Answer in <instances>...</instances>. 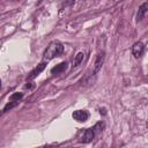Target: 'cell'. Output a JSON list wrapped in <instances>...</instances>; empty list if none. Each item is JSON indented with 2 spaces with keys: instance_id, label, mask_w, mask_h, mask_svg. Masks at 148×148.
Listing matches in <instances>:
<instances>
[{
  "instance_id": "6",
  "label": "cell",
  "mask_w": 148,
  "mask_h": 148,
  "mask_svg": "<svg viewBox=\"0 0 148 148\" xmlns=\"http://www.w3.org/2000/svg\"><path fill=\"white\" fill-rule=\"evenodd\" d=\"M103 62H104V52L102 51V52H99V53L97 54V57H96L95 67H94V73H97V72L101 69V67H102Z\"/></svg>"
},
{
  "instance_id": "1",
  "label": "cell",
  "mask_w": 148,
  "mask_h": 148,
  "mask_svg": "<svg viewBox=\"0 0 148 148\" xmlns=\"http://www.w3.org/2000/svg\"><path fill=\"white\" fill-rule=\"evenodd\" d=\"M62 52H64V45L58 40H53L49 44V46L44 52V60H51L60 56Z\"/></svg>"
},
{
  "instance_id": "3",
  "label": "cell",
  "mask_w": 148,
  "mask_h": 148,
  "mask_svg": "<svg viewBox=\"0 0 148 148\" xmlns=\"http://www.w3.org/2000/svg\"><path fill=\"white\" fill-rule=\"evenodd\" d=\"M89 117V113L86 111V110H76L74 111L73 113V118L76 120V121H86Z\"/></svg>"
},
{
  "instance_id": "10",
  "label": "cell",
  "mask_w": 148,
  "mask_h": 148,
  "mask_svg": "<svg viewBox=\"0 0 148 148\" xmlns=\"http://www.w3.org/2000/svg\"><path fill=\"white\" fill-rule=\"evenodd\" d=\"M18 103H20L18 101H10L9 103H7V104H6V106H5V109H3V111H8V110H10V109L15 108Z\"/></svg>"
},
{
  "instance_id": "5",
  "label": "cell",
  "mask_w": 148,
  "mask_h": 148,
  "mask_svg": "<svg viewBox=\"0 0 148 148\" xmlns=\"http://www.w3.org/2000/svg\"><path fill=\"white\" fill-rule=\"evenodd\" d=\"M45 66H46V62L45 61H43V62H40L39 65H37V67L30 73V75H28V80H32V79H35L40 72H43L44 71V68H45Z\"/></svg>"
},
{
  "instance_id": "4",
  "label": "cell",
  "mask_w": 148,
  "mask_h": 148,
  "mask_svg": "<svg viewBox=\"0 0 148 148\" xmlns=\"http://www.w3.org/2000/svg\"><path fill=\"white\" fill-rule=\"evenodd\" d=\"M95 135H96V134H95L92 127H91V128H88V130H86L84 133L82 134V136H81V142H83V143H88V142L92 141V139L95 138Z\"/></svg>"
},
{
  "instance_id": "13",
  "label": "cell",
  "mask_w": 148,
  "mask_h": 148,
  "mask_svg": "<svg viewBox=\"0 0 148 148\" xmlns=\"http://www.w3.org/2000/svg\"><path fill=\"white\" fill-rule=\"evenodd\" d=\"M43 148H52V146H45V147H43Z\"/></svg>"
},
{
  "instance_id": "12",
  "label": "cell",
  "mask_w": 148,
  "mask_h": 148,
  "mask_svg": "<svg viewBox=\"0 0 148 148\" xmlns=\"http://www.w3.org/2000/svg\"><path fill=\"white\" fill-rule=\"evenodd\" d=\"M22 96H23V95H22L21 92H20V94H18V92L13 94V95L9 97V101H18V102H20V101H21V98H22Z\"/></svg>"
},
{
  "instance_id": "2",
  "label": "cell",
  "mask_w": 148,
  "mask_h": 148,
  "mask_svg": "<svg viewBox=\"0 0 148 148\" xmlns=\"http://www.w3.org/2000/svg\"><path fill=\"white\" fill-rule=\"evenodd\" d=\"M145 52V45L141 42H136L132 46V53L135 58H140Z\"/></svg>"
},
{
  "instance_id": "9",
  "label": "cell",
  "mask_w": 148,
  "mask_h": 148,
  "mask_svg": "<svg viewBox=\"0 0 148 148\" xmlns=\"http://www.w3.org/2000/svg\"><path fill=\"white\" fill-rule=\"evenodd\" d=\"M82 59H83V53H82V52H79V53L75 56V58H74L73 66H74V67H76L77 65H80V62L82 61Z\"/></svg>"
},
{
  "instance_id": "11",
  "label": "cell",
  "mask_w": 148,
  "mask_h": 148,
  "mask_svg": "<svg viewBox=\"0 0 148 148\" xmlns=\"http://www.w3.org/2000/svg\"><path fill=\"white\" fill-rule=\"evenodd\" d=\"M103 127H104V124H103V123H97V124L92 127V130H94L95 134H98V133H101V132H102Z\"/></svg>"
},
{
  "instance_id": "8",
  "label": "cell",
  "mask_w": 148,
  "mask_h": 148,
  "mask_svg": "<svg viewBox=\"0 0 148 148\" xmlns=\"http://www.w3.org/2000/svg\"><path fill=\"white\" fill-rule=\"evenodd\" d=\"M147 10H148V2H143V3L140 6V8H139L136 20H138V21H141V20L143 18V16H145V14H146Z\"/></svg>"
},
{
  "instance_id": "14",
  "label": "cell",
  "mask_w": 148,
  "mask_h": 148,
  "mask_svg": "<svg viewBox=\"0 0 148 148\" xmlns=\"http://www.w3.org/2000/svg\"><path fill=\"white\" fill-rule=\"evenodd\" d=\"M0 87H1V81H0Z\"/></svg>"
},
{
  "instance_id": "7",
  "label": "cell",
  "mask_w": 148,
  "mask_h": 148,
  "mask_svg": "<svg viewBox=\"0 0 148 148\" xmlns=\"http://www.w3.org/2000/svg\"><path fill=\"white\" fill-rule=\"evenodd\" d=\"M66 68H67V62H66V61H64V62H61V64L57 65L56 67H53V68L51 69V73H52V74H60V73L65 72V71H66Z\"/></svg>"
}]
</instances>
